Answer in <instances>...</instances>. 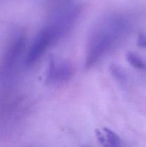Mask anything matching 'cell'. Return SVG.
<instances>
[{"label": "cell", "instance_id": "2", "mask_svg": "<svg viewBox=\"0 0 146 147\" xmlns=\"http://www.w3.org/2000/svg\"><path fill=\"white\" fill-rule=\"evenodd\" d=\"M26 45L25 34L14 32L0 57V96L7 95L15 82Z\"/></svg>", "mask_w": 146, "mask_h": 147}, {"label": "cell", "instance_id": "3", "mask_svg": "<svg viewBox=\"0 0 146 147\" xmlns=\"http://www.w3.org/2000/svg\"><path fill=\"white\" fill-rule=\"evenodd\" d=\"M81 12L80 4L72 0H67L58 6L49 22L43 27L53 44L58 42L71 31Z\"/></svg>", "mask_w": 146, "mask_h": 147}, {"label": "cell", "instance_id": "5", "mask_svg": "<svg viewBox=\"0 0 146 147\" xmlns=\"http://www.w3.org/2000/svg\"><path fill=\"white\" fill-rule=\"evenodd\" d=\"M52 45L51 39L42 28L33 39L32 42L29 47L24 58L26 66H31L35 64Z\"/></svg>", "mask_w": 146, "mask_h": 147}, {"label": "cell", "instance_id": "4", "mask_svg": "<svg viewBox=\"0 0 146 147\" xmlns=\"http://www.w3.org/2000/svg\"><path fill=\"white\" fill-rule=\"evenodd\" d=\"M74 74V67L67 61L50 57L45 75V82L49 85L62 84L71 79Z\"/></svg>", "mask_w": 146, "mask_h": 147}, {"label": "cell", "instance_id": "9", "mask_svg": "<svg viewBox=\"0 0 146 147\" xmlns=\"http://www.w3.org/2000/svg\"><path fill=\"white\" fill-rule=\"evenodd\" d=\"M137 45L143 48H146V35L143 34H139L137 37Z\"/></svg>", "mask_w": 146, "mask_h": 147}, {"label": "cell", "instance_id": "6", "mask_svg": "<svg viewBox=\"0 0 146 147\" xmlns=\"http://www.w3.org/2000/svg\"><path fill=\"white\" fill-rule=\"evenodd\" d=\"M96 136L103 146L119 147L124 146L120 136L107 128H103L101 130L97 129L96 131Z\"/></svg>", "mask_w": 146, "mask_h": 147}, {"label": "cell", "instance_id": "8", "mask_svg": "<svg viewBox=\"0 0 146 147\" xmlns=\"http://www.w3.org/2000/svg\"><path fill=\"white\" fill-rule=\"evenodd\" d=\"M126 59L127 62L135 68L138 69V70H145L146 68L145 63L143 61L141 57L135 53H131V52L127 53Z\"/></svg>", "mask_w": 146, "mask_h": 147}, {"label": "cell", "instance_id": "1", "mask_svg": "<svg viewBox=\"0 0 146 147\" xmlns=\"http://www.w3.org/2000/svg\"><path fill=\"white\" fill-rule=\"evenodd\" d=\"M130 20L120 11L103 16L92 29L87 40L84 67L92 68L102 60L127 36Z\"/></svg>", "mask_w": 146, "mask_h": 147}, {"label": "cell", "instance_id": "7", "mask_svg": "<svg viewBox=\"0 0 146 147\" xmlns=\"http://www.w3.org/2000/svg\"><path fill=\"white\" fill-rule=\"evenodd\" d=\"M110 74L112 75L115 80L121 86H124L127 83V77L125 72L120 66L116 64H113L110 67Z\"/></svg>", "mask_w": 146, "mask_h": 147}]
</instances>
